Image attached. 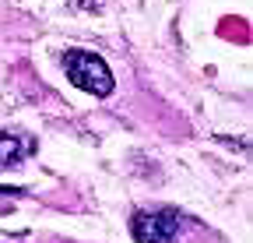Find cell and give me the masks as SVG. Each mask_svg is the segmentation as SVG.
<instances>
[{
  "label": "cell",
  "instance_id": "cell-4",
  "mask_svg": "<svg viewBox=\"0 0 253 243\" xmlns=\"http://www.w3.org/2000/svg\"><path fill=\"white\" fill-rule=\"evenodd\" d=\"M0 194H11V187H4V184H0Z\"/></svg>",
  "mask_w": 253,
  "mask_h": 243
},
{
  "label": "cell",
  "instance_id": "cell-1",
  "mask_svg": "<svg viewBox=\"0 0 253 243\" xmlns=\"http://www.w3.org/2000/svg\"><path fill=\"white\" fill-rule=\"evenodd\" d=\"M130 233L137 243H186V236L201 233V226L179 208H148L134 211Z\"/></svg>",
  "mask_w": 253,
  "mask_h": 243
},
{
  "label": "cell",
  "instance_id": "cell-3",
  "mask_svg": "<svg viewBox=\"0 0 253 243\" xmlns=\"http://www.w3.org/2000/svg\"><path fill=\"white\" fill-rule=\"evenodd\" d=\"M25 151H28V145H25L18 134H0V169L18 166Z\"/></svg>",
  "mask_w": 253,
  "mask_h": 243
},
{
  "label": "cell",
  "instance_id": "cell-2",
  "mask_svg": "<svg viewBox=\"0 0 253 243\" xmlns=\"http://www.w3.org/2000/svg\"><path fill=\"white\" fill-rule=\"evenodd\" d=\"M63 71H67L71 85H78L81 92H88V96L106 99L113 88H116L113 71L106 67V60H102L99 53H88V49H67V53H63Z\"/></svg>",
  "mask_w": 253,
  "mask_h": 243
}]
</instances>
